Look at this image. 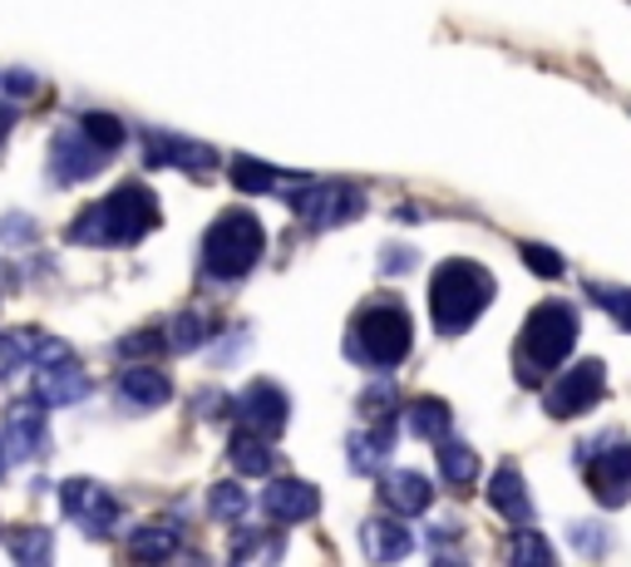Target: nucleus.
<instances>
[{
  "mask_svg": "<svg viewBox=\"0 0 631 567\" xmlns=\"http://www.w3.org/2000/svg\"><path fill=\"white\" fill-rule=\"evenodd\" d=\"M153 227H158V197L143 183H119L99 203L84 207L79 223L69 227V237L89 247H129L139 237H149Z\"/></svg>",
  "mask_w": 631,
  "mask_h": 567,
  "instance_id": "f257e3e1",
  "label": "nucleus"
},
{
  "mask_svg": "<svg viewBox=\"0 0 631 567\" xmlns=\"http://www.w3.org/2000/svg\"><path fill=\"white\" fill-rule=\"evenodd\" d=\"M493 277L479 267V261L469 257H454L445 261V267L435 271V281H429V311H435V325L445 335H459L469 331L473 321L483 317V307L493 301Z\"/></svg>",
  "mask_w": 631,
  "mask_h": 567,
  "instance_id": "f03ea898",
  "label": "nucleus"
},
{
  "mask_svg": "<svg viewBox=\"0 0 631 567\" xmlns=\"http://www.w3.org/2000/svg\"><path fill=\"white\" fill-rule=\"evenodd\" d=\"M577 331H582V321H577L573 301L553 297L543 307H533L528 321H523V341H518V381H538V375L557 371L573 355Z\"/></svg>",
  "mask_w": 631,
  "mask_h": 567,
  "instance_id": "7ed1b4c3",
  "label": "nucleus"
},
{
  "mask_svg": "<svg viewBox=\"0 0 631 567\" xmlns=\"http://www.w3.org/2000/svg\"><path fill=\"white\" fill-rule=\"evenodd\" d=\"M409 341H415V331H409V311L391 297L371 301L351 325V355L361 365H371V371H395V365L409 355Z\"/></svg>",
  "mask_w": 631,
  "mask_h": 567,
  "instance_id": "20e7f679",
  "label": "nucleus"
},
{
  "mask_svg": "<svg viewBox=\"0 0 631 567\" xmlns=\"http://www.w3.org/2000/svg\"><path fill=\"white\" fill-rule=\"evenodd\" d=\"M267 233L252 213H223L203 237V271L213 281H242L261 261Z\"/></svg>",
  "mask_w": 631,
  "mask_h": 567,
  "instance_id": "39448f33",
  "label": "nucleus"
},
{
  "mask_svg": "<svg viewBox=\"0 0 631 567\" xmlns=\"http://www.w3.org/2000/svg\"><path fill=\"white\" fill-rule=\"evenodd\" d=\"M577 464H582L592 493L607 503V509H622L631 499V439H597V445L577 449Z\"/></svg>",
  "mask_w": 631,
  "mask_h": 567,
  "instance_id": "423d86ee",
  "label": "nucleus"
},
{
  "mask_svg": "<svg viewBox=\"0 0 631 567\" xmlns=\"http://www.w3.org/2000/svg\"><path fill=\"white\" fill-rule=\"evenodd\" d=\"M291 213L311 227H341L365 213V197L351 183H307L291 193Z\"/></svg>",
  "mask_w": 631,
  "mask_h": 567,
  "instance_id": "0eeeda50",
  "label": "nucleus"
},
{
  "mask_svg": "<svg viewBox=\"0 0 631 567\" xmlns=\"http://www.w3.org/2000/svg\"><path fill=\"white\" fill-rule=\"evenodd\" d=\"M607 395V371L602 361H582L573 371H563L548 391V415L557 419H573V415H587L597 400Z\"/></svg>",
  "mask_w": 631,
  "mask_h": 567,
  "instance_id": "6e6552de",
  "label": "nucleus"
},
{
  "mask_svg": "<svg viewBox=\"0 0 631 567\" xmlns=\"http://www.w3.org/2000/svg\"><path fill=\"white\" fill-rule=\"evenodd\" d=\"M60 509L75 523H84V533H94V538H104V533L119 523V499H114L109 489H99L94 479H69V484H60Z\"/></svg>",
  "mask_w": 631,
  "mask_h": 567,
  "instance_id": "1a4fd4ad",
  "label": "nucleus"
},
{
  "mask_svg": "<svg viewBox=\"0 0 631 567\" xmlns=\"http://www.w3.org/2000/svg\"><path fill=\"white\" fill-rule=\"evenodd\" d=\"M104 168V149L84 129H55L50 139V178L55 183H84Z\"/></svg>",
  "mask_w": 631,
  "mask_h": 567,
  "instance_id": "9d476101",
  "label": "nucleus"
},
{
  "mask_svg": "<svg viewBox=\"0 0 631 567\" xmlns=\"http://www.w3.org/2000/svg\"><path fill=\"white\" fill-rule=\"evenodd\" d=\"M321 509V493H316L307 479H277V484L261 489V513L271 523H307Z\"/></svg>",
  "mask_w": 631,
  "mask_h": 567,
  "instance_id": "9b49d317",
  "label": "nucleus"
},
{
  "mask_svg": "<svg viewBox=\"0 0 631 567\" xmlns=\"http://www.w3.org/2000/svg\"><path fill=\"white\" fill-rule=\"evenodd\" d=\"M237 409H242V419H247L252 429H261V435H277V429L287 425L291 400L281 395V385H271V381H252L247 391L237 395Z\"/></svg>",
  "mask_w": 631,
  "mask_h": 567,
  "instance_id": "f8f14e48",
  "label": "nucleus"
},
{
  "mask_svg": "<svg viewBox=\"0 0 631 567\" xmlns=\"http://www.w3.org/2000/svg\"><path fill=\"white\" fill-rule=\"evenodd\" d=\"M173 400V385H168L163 371H153V365H129V371L119 375V405L124 409H158Z\"/></svg>",
  "mask_w": 631,
  "mask_h": 567,
  "instance_id": "ddd939ff",
  "label": "nucleus"
},
{
  "mask_svg": "<svg viewBox=\"0 0 631 567\" xmlns=\"http://www.w3.org/2000/svg\"><path fill=\"white\" fill-rule=\"evenodd\" d=\"M6 445H10V454H20V459H40V454H45L50 435H45V415H40V405H10Z\"/></svg>",
  "mask_w": 631,
  "mask_h": 567,
  "instance_id": "4468645a",
  "label": "nucleus"
},
{
  "mask_svg": "<svg viewBox=\"0 0 631 567\" xmlns=\"http://www.w3.org/2000/svg\"><path fill=\"white\" fill-rule=\"evenodd\" d=\"M84 395H89V375L75 371V365H45V371L35 375V400L40 405H55V409H65V405H79Z\"/></svg>",
  "mask_w": 631,
  "mask_h": 567,
  "instance_id": "2eb2a0df",
  "label": "nucleus"
},
{
  "mask_svg": "<svg viewBox=\"0 0 631 567\" xmlns=\"http://www.w3.org/2000/svg\"><path fill=\"white\" fill-rule=\"evenodd\" d=\"M149 163H173L188 168V173H203V168H217V149L193 139H173V133H149Z\"/></svg>",
  "mask_w": 631,
  "mask_h": 567,
  "instance_id": "dca6fc26",
  "label": "nucleus"
},
{
  "mask_svg": "<svg viewBox=\"0 0 631 567\" xmlns=\"http://www.w3.org/2000/svg\"><path fill=\"white\" fill-rule=\"evenodd\" d=\"M381 499L391 503L395 513L415 518V513H425L429 503H435V489H429V479H425V474H415V469H395V474H385Z\"/></svg>",
  "mask_w": 631,
  "mask_h": 567,
  "instance_id": "f3484780",
  "label": "nucleus"
},
{
  "mask_svg": "<svg viewBox=\"0 0 631 567\" xmlns=\"http://www.w3.org/2000/svg\"><path fill=\"white\" fill-rule=\"evenodd\" d=\"M489 503H493V513H503V518L518 523V528H528V523H533L528 489H523V474H518L513 464H503L499 474H493V484H489Z\"/></svg>",
  "mask_w": 631,
  "mask_h": 567,
  "instance_id": "a211bd4d",
  "label": "nucleus"
},
{
  "mask_svg": "<svg viewBox=\"0 0 631 567\" xmlns=\"http://www.w3.org/2000/svg\"><path fill=\"white\" fill-rule=\"evenodd\" d=\"M361 543H365V553H371L375 563H395V558H405V553L415 548V533H409L405 523H395V518H371L365 523V533H361Z\"/></svg>",
  "mask_w": 631,
  "mask_h": 567,
  "instance_id": "6ab92c4d",
  "label": "nucleus"
},
{
  "mask_svg": "<svg viewBox=\"0 0 631 567\" xmlns=\"http://www.w3.org/2000/svg\"><path fill=\"white\" fill-rule=\"evenodd\" d=\"M227 459H233V469L237 474H267L271 469V449H267V439H261V429H237L233 435V445H227Z\"/></svg>",
  "mask_w": 631,
  "mask_h": 567,
  "instance_id": "aec40b11",
  "label": "nucleus"
},
{
  "mask_svg": "<svg viewBox=\"0 0 631 567\" xmlns=\"http://www.w3.org/2000/svg\"><path fill=\"white\" fill-rule=\"evenodd\" d=\"M439 474L449 479L454 489H469L479 479V454L464 445V439H439Z\"/></svg>",
  "mask_w": 631,
  "mask_h": 567,
  "instance_id": "412c9836",
  "label": "nucleus"
},
{
  "mask_svg": "<svg viewBox=\"0 0 631 567\" xmlns=\"http://www.w3.org/2000/svg\"><path fill=\"white\" fill-rule=\"evenodd\" d=\"M449 419H454V409L445 400H415L405 405V425L415 439H445L449 435Z\"/></svg>",
  "mask_w": 631,
  "mask_h": 567,
  "instance_id": "4be33fe9",
  "label": "nucleus"
},
{
  "mask_svg": "<svg viewBox=\"0 0 631 567\" xmlns=\"http://www.w3.org/2000/svg\"><path fill=\"white\" fill-rule=\"evenodd\" d=\"M178 553V528L173 523H149V528L133 533V558H149V563H163Z\"/></svg>",
  "mask_w": 631,
  "mask_h": 567,
  "instance_id": "5701e85b",
  "label": "nucleus"
},
{
  "mask_svg": "<svg viewBox=\"0 0 631 567\" xmlns=\"http://www.w3.org/2000/svg\"><path fill=\"white\" fill-rule=\"evenodd\" d=\"M213 325L217 321L207 317V311H183V317L168 325V345H173V351H197V345L213 335Z\"/></svg>",
  "mask_w": 631,
  "mask_h": 567,
  "instance_id": "b1692460",
  "label": "nucleus"
},
{
  "mask_svg": "<svg viewBox=\"0 0 631 567\" xmlns=\"http://www.w3.org/2000/svg\"><path fill=\"white\" fill-rule=\"evenodd\" d=\"M385 454H391V425H385V419H381V429H375V435H355L351 439V464L361 469V474L381 469Z\"/></svg>",
  "mask_w": 631,
  "mask_h": 567,
  "instance_id": "393cba45",
  "label": "nucleus"
},
{
  "mask_svg": "<svg viewBox=\"0 0 631 567\" xmlns=\"http://www.w3.org/2000/svg\"><path fill=\"white\" fill-rule=\"evenodd\" d=\"M233 183L242 193H271L277 188V168H267L257 159H233Z\"/></svg>",
  "mask_w": 631,
  "mask_h": 567,
  "instance_id": "a878e982",
  "label": "nucleus"
},
{
  "mask_svg": "<svg viewBox=\"0 0 631 567\" xmlns=\"http://www.w3.org/2000/svg\"><path fill=\"white\" fill-rule=\"evenodd\" d=\"M20 345H25V355H30V361H40V365H60V361H69V345L60 341V335L25 331V335H20Z\"/></svg>",
  "mask_w": 631,
  "mask_h": 567,
  "instance_id": "bb28decb",
  "label": "nucleus"
},
{
  "mask_svg": "<svg viewBox=\"0 0 631 567\" xmlns=\"http://www.w3.org/2000/svg\"><path fill=\"white\" fill-rule=\"evenodd\" d=\"M207 503H213L217 518H237V513H247L252 493L237 484V479H223V484H213V493H207Z\"/></svg>",
  "mask_w": 631,
  "mask_h": 567,
  "instance_id": "cd10ccee",
  "label": "nucleus"
},
{
  "mask_svg": "<svg viewBox=\"0 0 631 567\" xmlns=\"http://www.w3.org/2000/svg\"><path fill=\"white\" fill-rule=\"evenodd\" d=\"M79 129L89 133V139L99 143L104 153H114V149H119V143H124V124L114 119V114H99V109H94V114H84V124H79Z\"/></svg>",
  "mask_w": 631,
  "mask_h": 567,
  "instance_id": "c85d7f7f",
  "label": "nucleus"
},
{
  "mask_svg": "<svg viewBox=\"0 0 631 567\" xmlns=\"http://www.w3.org/2000/svg\"><path fill=\"white\" fill-rule=\"evenodd\" d=\"M10 553L20 563H50V528H20L10 538Z\"/></svg>",
  "mask_w": 631,
  "mask_h": 567,
  "instance_id": "c756f323",
  "label": "nucleus"
},
{
  "mask_svg": "<svg viewBox=\"0 0 631 567\" xmlns=\"http://www.w3.org/2000/svg\"><path fill=\"white\" fill-rule=\"evenodd\" d=\"M592 297H597V307L607 311L622 331H631V291L627 287H592Z\"/></svg>",
  "mask_w": 631,
  "mask_h": 567,
  "instance_id": "7c9ffc66",
  "label": "nucleus"
},
{
  "mask_svg": "<svg viewBox=\"0 0 631 567\" xmlns=\"http://www.w3.org/2000/svg\"><path fill=\"white\" fill-rule=\"evenodd\" d=\"M513 563H553V548L533 528H518V538H513Z\"/></svg>",
  "mask_w": 631,
  "mask_h": 567,
  "instance_id": "2f4dec72",
  "label": "nucleus"
},
{
  "mask_svg": "<svg viewBox=\"0 0 631 567\" xmlns=\"http://www.w3.org/2000/svg\"><path fill=\"white\" fill-rule=\"evenodd\" d=\"M523 261H528V271H538V277H563V257H557L553 247H543V243H528L523 247Z\"/></svg>",
  "mask_w": 631,
  "mask_h": 567,
  "instance_id": "473e14b6",
  "label": "nucleus"
},
{
  "mask_svg": "<svg viewBox=\"0 0 631 567\" xmlns=\"http://www.w3.org/2000/svg\"><path fill=\"white\" fill-rule=\"evenodd\" d=\"M365 415H375V419H385L391 415V405H395V385L391 381H381V385H371V391H365Z\"/></svg>",
  "mask_w": 631,
  "mask_h": 567,
  "instance_id": "72a5a7b5",
  "label": "nucleus"
},
{
  "mask_svg": "<svg viewBox=\"0 0 631 567\" xmlns=\"http://www.w3.org/2000/svg\"><path fill=\"white\" fill-rule=\"evenodd\" d=\"M20 361H25V345H20V335H0V381H6V375H15Z\"/></svg>",
  "mask_w": 631,
  "mask_h": 567,
  "instance_id": "f704fd0d",
  "label": "nucleus"
},
{
  "mask_svg": "<svg viewBox=\"0 0 631 567\" xmlns=\"http://www.w3.org/2000/svg\"><path fill=\"white\" fill-rule=\"evenodd\" d=\"M158 345H168V341H158V335H124L119 351H124V355H153Z\"/></svg>",
  "mask_w": 631,
  "mask_h": 567,
  "instance_id": "c9c22d12",
  "label": "nucleus"
},
{
  "mask_svg": "<svg viewBox=\"0 0 631 567\" xmlns=\"http://www.w3.org/2000/svg\"><path fill=\"white\" fill-rule=\"evenodd\" d=\"M6 84H10V89H35V75H30V69H25V75H20V69H10V75H6Z\"/></svg>",
  "mask_w": 631,
  "mask_h": 567,
  "instance_id": "e433bc0d",
  "label": "nucleus"
},
{
  "mask_svg": "<svg viewBox=\"0 0 631 567\" xmlns=\"http://www.w3.org/2000/svg\"><path fill=\"white\" fill-rule=\"evenodd\" d=\"M10 124H15V109H10V104H6V99H0V143H6Z\"/></svg>",
  "mask_w": 631,
  "mask_h": 567,
  "instance_id": "4c0bfd02",
  "label": "nucleus"
},
{
  "mask_svg": "<svg viewBox=\"0 0 631 567\" xmlns=\"http://www.w3.org/2000/svg\"><path fill=\"white\" fill-rule=\"evenodd\" d=\"M6 464H10V445L0 439V474H6Z\"/></svg>",
  "mask_w": 631,
  "mask_h": 567,
  "instance_id": "58836bf2",
  "label": "nucleus"
}]
</instances>
